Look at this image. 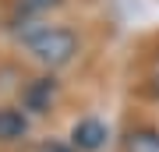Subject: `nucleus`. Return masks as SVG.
<instances>
[{
  "label": "nucleus",
  "mask_w": 159,
  "mask_h": 152,
  "mask_svg": "<svg viewBox=\"0 0 159 152\" xmlns=\"http://www.w3.org/2000/svg\"><path fill=\"white\" fill-rule=\"evenodd\" d=\"M21 43H25V50H29L43 67H50V71L71 64L74 53H78L74 32L57 28V25H32V28H25V32H21Z\"/></svg>",
  "instance_id": "f257e3e1"
},
{
  "label": "nucleus",
  "mask_w": 159,
  "mask_h": 152,
  "mask_svg": "<svg viewBox=\"0 0 159 152\" xmlns=\"http://www.w3.org/2000/svg\"><path fill=\"white\" fill-rule=\"evenodd\" d=\"M106 138H110V131L96 117H85V120H78V124L71 127V145L81 149V152H99L106 145Z\"/></svg>",
  "instance_id": "f03ea898"
},
{
  "label": "nucleus",
  "mask_w": 159,
  "mask_h": 152,
  "mask_svg": "<svg viewBox=\"0 0 159 152\" xmlns=\"http://www.w3.org/2000/svg\"><path fill=\"white\" fill-rule=\"evenodd\" d=\"M25 135H29V117L21 110L0 106V141H18Z\"/></svg>",
  "instance_id": "7ed1b4c3"
},
{
  "label": "nucleus",
  "mask_w": 159,
  "mask_h": 152,
  "mask_svg": "<svg viewBox=\"0 0 159 152\" xmlns=\"http://www.w3.org/2000/svg\"><path fill=\"white\" fill-rule=\"evenodd\" d=\"M53 92H57V81H53V78H39V81H32V89L25 92V103H29V110L43 113L46 106H50Z\"/></svg>",
  "instance_id": "20e7f679"
},
{
  "label": "nucleus",
  "mask_w": 159,
  "mask_h": 152,
  "mask_svg": "<svg viewBox=\"0 0 159 152\" xmlns=\"http://www.w3.org/2000/svg\"><path fill=\"white\" fill-rule=\"evenodd\" d=\"M127 152H159V131L152 127H138V131H131L127 135Z\"/></svg>",
  "instance_id": "39448f33"
},
{
  "label": "nucleus",
  "mask_w": 159,
  "mask_h": 152,
  "mask_svg": "<svg viewBox=\"0 0 159 152\" xmlns=\"http://www.w3.org/2000/svg\"><path fill=\"white\" fill-rule=\"evenodd\" d=\"M60 0H18V11L21 14H43L50 11V7H57Z\"/></svg>",
  "instance_id": "423d86ee"
},
{
  "label": "nucleus",
  "mask_w": 159,
  "mask_h": 152,
  "mask_svg": "<svg viewBox=\"0 0 159 152\" xmlns=\"http://www.w3.org/2000/svg\"><path fill=\"white\" fill-rule=\"evenodd\" d=\"M39 152H71V149H67V145H57V141H46Z\"/></svg>",
  "instance_id": "0eeeda50"
}]
</instances>
